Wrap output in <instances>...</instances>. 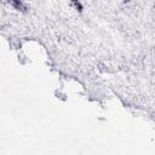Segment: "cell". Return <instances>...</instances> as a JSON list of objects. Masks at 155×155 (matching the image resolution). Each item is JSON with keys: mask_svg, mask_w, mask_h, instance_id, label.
<instances>
[{"mask_svg": "<svg viewBox=\"0 0 155 155\" xmlns=\"http://www.w3.org/2000/svg\"><path fill=\"white\" fill-rule=\"evenodd\" d=\"M11 5H14L17 10H27V5L22 1H12Z\"/></svg>", "mask_w": 155, "mask_h": 155, "instance_id": "6da1fadb", "label": "cell"}, {"mask_svg": "<svg viewBox=\"0 0 155 155\" xmlns=\"http://www.w3.org/2000/svg\"><path fill=\"white\" fill-rule=\"evenodd\" d=\"M72 5H74V6L76 7V10H79V11L84 10V6H83V4H81V3H79V1H73V3H72Z\"/></svg>", "mask_w": 155, "mask_h": 155, "instance_id": "7a4b0ae2", "label": "cell"}]
</instances>
